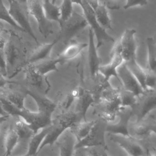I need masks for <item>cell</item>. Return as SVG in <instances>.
Listing matches in <instances>:
<instances>
[{"mask_svg":"<svg viewBox=\"0 0 156 156\" xmlns=\"http://www.w3.org/2000/svg\"><path fill=\"white\" fill-rule=\"evenodd\" d=\"M136 121H141L156 108V90L148 89L138 96L136 104L132 107Z\"/></svg>","mask_w":156,"mask_h":156,"instance_id":"ba28073f","label":"cell"},{"mask_svg":"<svg viewBox=\"0 0 156 156\" xmlns=\"http://www.w3.org/2000/svg\"><path fill=\"white\" fill-rule=\"evenodd\" d=\"M87 46L88 44L85 43L74 41L69 43L65 49L58 55L62 62L70 60L76 57Z\"/></svg>","mask_w":156,"mask_h":156,"instance_id":"44dd1931","label":"cell"},{"mask_svg":"<svg viewBox=\"0 0 156 156\" xmlns=\"http://www.w3.org/2000/svg\"><path fill=\"white\" fill-rule=\"evenodd\" d=\"M52 114L41 110L34 112L25 108L21 110L18 117L21 119L33 130L34 133H36L41 129L51 124Z\"/></svg>","mask_w":156,"mask_h":156,"instance_id":"52a82bcc","label":"cell"},{"mask_svg":"<svg viewBox=\"0 0 156 156\" xmlns=\"http://www.w3.org/2000/svg\"><path fill=\"white\" fill-rule=\"evenodd\" d=\"M95 121L96 120L80 121L74 124L70 128L71 132L76 138L77 142L82 140L88 135L95 123Z\"/></svg>","mask_w":156,"mask_h":156,"instance_id":"7402d4cb","label":"cell"},{"mask_svg":"<svg viewBox=\"0 0 156 156\" xmlns=\"http://www.w3.org/2000/svg\"><path fill=\"white\" fill-rule=\"evenodd\" d=\"M0 102L1 103L2 107L4 112L10 115L18 116L21 110L14 105L12 102H10L8 99H7L4 96H0Z\"/></svg>","mask_w":156,"mask_h":156,"instance_id":"e575fe53","label":"cell"},{"mask_svg":"<svg viewBox=\"0 0 156 156\" xmlns=\"http://www.w3.org/2000/svg\"><path fill=\"white\" fill-rule=\"evenodd\" d=\"M20 140L19 135L15 129L14 127H10L7 130L4 136L5 152L2 156H10Z\"/></svg>","mask_w":156,"mask_h":156,"instance_id":"cb8c5ba5","label":"cell"},{"mask_svg":"<svg viewBox=\"0 0 156 156\" xmlns=\"http://www.w3.org/2000/svg\"><path fill=\"white\" fill-rule=\"evenodd\" d=\"M0 70L2 72V74L6 75L7 71V63L4 54V49L0 48Z\"/></svg>","mask_w":156,"mask_h":156,"instance_id":"f35d334b","label":"cell"},{"mask_svg":"<svg viewBox=\"0 0 156 156\" xmlns=\"http://www.w3.org/2000/svg\"><path fill=\"white\" fill-rule=\"evenodd\" d=\"M128 156H130V155H128Z\"/></svg>","mask_w":156,"mask_h":156,"instance_id":"db71d44e","label":"cell"},{"mask_svg":"<svg viewBox=\"0 0 156 156\" xmlns=\"http://www.w3.org/2000/svg\"><path fill=\"white\" fill-rule=\"evenodd\" d=\"M88 152L87 148H77L75 149L73 156H87Z\"/></svg>","mask_w":156,"mask_h":156,"instance_id":"ab89813d","label":"cell"},{"mask_svg":"<svg viewBox=\"0 0 156 156\" xmlns=\"http://www.w3.org/2000/svg\"><path fill=\"white\" fill-rule=\"evenodd\" d=\"M147 49V71L156 74V44L152 37L146 38Z\"/></svg>","mask_w":156,"mask_h":156,"instance_id":"f1b7e54d","label":"cell"},{"mask_svg":"<svg viewBox=\"0 0 156 156\" xmlns=\"http://www.w3.org/2000/svg\"><path fill=\"white\" fill-rule=\"evenodd\" d=\"M57 141L59 147V156L73 155L77 140L70 128L66 130Z\"/></svg>","mask_w":156,"mask_h":156,"instance_id":"9a60e30c","label":"cell"},{"mask_svg":"<svg viewBox=\"0 0 156 156\" xmlns=\"http://www.w3.org/2000/svg\"><path fill=\"white\" fill-rule=\"evenodd\" d=\"M154 152L156 153V149H154Z\"/></svg>","mask_w":156,"mask_h":156,"instance_id":"816d5d0a","label":"cell"},{"mask_svg":"<svg viewBox=\"0 0 156 156\" xmlns=\"http://www.w3.org/2000/svg\"><path fill=\"white\" fill-rule=\"evenodd\" d=\"M148 0H126L123 6L124 9H128L135 6H144L147 4Z\"/></svg>","mask_w":156,"mask_h":156,"instance_id":"74e56055","label":"cell"},{"mask_svg":"<svg viewBox=\"0 0 156 156\" xmlns=\"http://www.w3.org/2000/svg\"><path fill=\"white\" fill-rule=\"evenodd\" d=\"M28 13L32 15L38 23L40 33L45 38L53 32V24L48 21L44 12L41 0H26Z\"/></svg>","mask_w":156,"mask_h":156,"instance_id":"8992f818","label":"cell"},{"mask_svg":"<svg viewBox=\"0 0 156 156\" xmlns=\"http://www.w3.org/2000/svg\"><path fill=\"white\" fill-rule=\"evenodd\" d=\"M119 98L122 108H132L136 104L138 97L133 93L121 87L119 88Z\"/></svg>","mask_w":156,"mask_h":156,"instance_id":"f546056e","label":"cell"},{"mask_svg":"<svg viewBox=\"0 0 156 156\" xmlns=\"http://www.w3.org/2000/svg\"><path fill=\"white\" fill-rule=\"evenodd\" d=\"M152 38H153V40H154V41L155 44H156V32H155V34L154 35V37H152Z\"/></svg>","mask_w":156,"mask_h":156,"instance_id":"7dc6e473","label":"cell"},{"mask_svg":"<svg viewBox=\"0 0 156 156\" xmlns=\"http://www.w3.org/2000/svg\"><path fill=\"white\" fill-rule=\"evenodd\" d=\"M59 25L60 33L58 37L65 44H68L74 37L83 30L88 24L83 15L73 12L69 18L61 21Z\"/></svg>","mask_w":156,"mask_h":156,"instance_id":"7a4b0ae2","label":"cell"},{"mask_svg":"<svg viewBox=\"0 0 156 156\" xmlns=\"http://www.w3.org/2000/svg\"><path fill=\"white\" fill-rule=\"evenodd\" d=\"M25 79L26 83L31 87L42 89L44 86V76L41 75L35 68L33 64L28 63L24 68Z\"/></svg>","mask_w":156,"mask_h":156,"instance_id":"d6986e66","label":"cell"},{"mask_svg":"<svg viewBox=\"0 0 156 156\" xmlns=\"http://www.w3.org/2000/svg\"><path fill=\"white\" fill-rule=\"evenodd\" d=\"M88 62L90 75L93 79H96L99 74V68L101 65V58L98 54V48L94 43V34L90 27L88 29Z\"/></svg>","mask_w":156,"mask_h":156,"instance_id":"4fadbf2b","label":"cell"},{"mask_svg":"<svg viewBox=\"0 0 156 156\" xmlns=\"http://www.w3.org/2000/svg\"></svg>","mask_w":156,"mask_h":156,"instance_id":"11a10c76","label":"cell"},{"mask_svg":"<svg viewBox=\"0 0 156 156\" xmlns=\"http://www.w3.org/2000/svg\"><path fill=\"white\" fill-rule=\"evenodd\" d=\"M126 65L130 71L135 77L143 89L147 90L146 87V79L147 72L136 62V59L126 62Z\"/></svg>","mask_w":156,"mask_h":156,"instance_id":"d4e9b609","label":"cell"},{"mask_svg":"<svg viewBox=\"0 0 156 156\" xmlns=\"http://www.w3.org/2000/svg\"><path fill=\"white\" fill-rule=\"evenodd\" d=\"M61 12V21L66 20L73 13V2L71 0H63L60 6Z\"/></svg>","mask_w":156,"mask_h":156,"instance_id":"d590c367","label":"cell"},{"mask_svg":"<svg viewBox=\"0 0 156 156\" xmlns=\"http://www.w3.org/2000/svg\"><path fill=\"white\" fill-rule=\"evenodd\" d=\"M136 30L126 29L119 39L115 43L110 53L120 54L124 62L136 59L137 42L135 37Z\"/></svg>","mask_w":156,"mask_h":156,"instance_id":"3957f363","label":"cell"},{"mask_svg":"<svg viewBox=\"0 0 156 156\" xmlns=\"http://www.w3.org/2000/svg\"><path fill=\"white\" fill-rule=\"evenodd\" d=\"M9 117V115H5V116H0V124L7 121Z\"/></svg>","mask_w":156,"mask_h":156,"instance_id":"7bdbcfd3","label":"cell"},{"mask_svg":"<svg viewBox=\"0 0 156 156\" xmlns=\"http://www.w3.org/2000/svg\"><path fill=\"white\" fill-rule=\"evenodd\" d=\"M12 40H9L7 42L4 47V51L5 55L7 65L12 66L15 62V60L17 58V49L12 42Z\"/></svg>","mask_w":156,"mask_h":156,"instance_id":"4dcf8cb0","label":"cell"},{"mask_svg":"<svg viewBox=\"0 0 156 156\" xmlns=\"http://www.w3.org/2000/svg\"><path fill=\"white\" fill-rule=\"evenodd\" d=\"M107 122L100 118L96 119L95 123L88 135L76 143L75 149L82 147H102L107 149L105 137L107 132Z\"/></svg>","mask_w":156,"mask_h":156,"instance_id":"277c9868","label":"cell"},{"mask_svg":"<svg viewBox=\"0 0 156 156\" xmlns=\"http://www.w3.org/2000/svg\"><path fill=\"white\" fill-rule=\"evenodd\" d=\"M146 87L147 90H156V74L146 71Z\"/></svg>","mask_w":156,"mask_h":156,"instance_id":"8d00e7d4","label":"cell"},{"mask_svg":"<svg viewBox=\"0 0 156 156\" xmlns=\"http://www.w3.org/2000/svg\"><path fill=\"white\" fill-rule=\"evenodd\" d=\"M81 119L80 117L73 111L68 110L57 115L52 120L51 130L41 144L38 152L46 145L52 146L66 130L71 128L77 122H80Z\"/></svg>","mask_w":156,"mask_h":156,"instance_id":"6da1fadb","label":"cell"},{"mask_svg":"<svg viewBox=\"0 0 156 156\" xmlns=\"http://www.w3.org/2000/svg\"><path fill=\"white\" fill-rule=\"evenodd\" d=\"M7 1L9 2V4H10V3H12L14 0H7Z\"/></svg>","mask_w":156,"mask_h":156,"instance_id":"f907efd6","label":"cell"},{"mask_svg":"<svg viewBox=\"0 0 156 156\" xmlns=\"http://www.w3.org/2000/svg\"><path fill=\"white\" fill-rule=\"evenodd\" d=\"M101 156H109L108 154H107V153L105 151L102 154V155Z\"/></svg>","mask_w":156,"mask_h":156,"instance_id":"c3c4849f","label":"cell"},{"mask_svg":"<svg viewBox=\"0 0 156 156\" xmlns=\"http://www.w3.org/2000/svg\"><path fill=\"white\" fill-rule=\"evenodd\" d=\"M5 98L12 102L14 105L20 110H24V96L18 92L10 91L5 94Z\"/></svg>","mask_w":156,"mask_h":156,"instance_id":"d6a6232c","label":"cell"},{"mask_svg":"<svg viewBox=\"0 0 156 156\" xmlns=\"http://www.w3.org/2000/svg\"><path fill=\"white\" fill-rule=\"evenodd\" d=\"M96 19L100 26L104 29H112V20L107 7L103 4L99 5L94 10Z\"/></svg>","mask_w":156,"mask_h":156,"instance_id":"4316f807","label":"cell"},{"mask_svg":"<svg viewBox=\"0 0 156 156\" xmlns=\"http://www.w3.org/2000/svg\"><path fill=\"white\" fill-rule=\"evenodd\" d=\"M0 20L7 23L15 29L23 32V29L13 20L9 12V9H7L5 6L3 0H0Z\"/></svg>","mask_w":156,"mask_h":156,"instance_id":"836d02e7","label":"cell"},{"mask_svg":"<svg viewBox=\"0 0 156 156\" xmlns=\"http://www.w3.org/2000/svg\"><path fill=\"white\" fill-rule=\"evenodd\" d=\"M53 4H55V2H56V1H57V0H51V1Z\"/></svg>","mask_w":156,"mask_h":156,"instance_id":"681fc988","label":"cell"},{"mask_svg":"<svg viewBox=\"0 0 156 156\" xmlns=\"http://www.w3.org/2000/svg\"><path fill=\"white\" fill-rule=\"evenodd\" d=\"M133 115V112L132 108H122L118 112L115 120L113 122L107 123V132L110 134L129 136L128 127Z\"/></svg>","mask_w":156,"mask_h":156,"instance_id":"9c48e42d","label":"cell"},{"mask_svg":"<svg viewBox=\"0 0 156 156\" xmlns=\"http://www.w3.org/2000/svg\"><path fill=\"white\" fill-rule=\"evenodd\" d=\"M5 115H7V114L4 112V110L3 108H2L1 103V102H0V116H5Z\"/></svg>","mask_w":156,"mask_h":156,"instance_id":"ee69618b","label":"cell"},{"mask_svg":"<svg viewBox=\"0 0 156 156\" xmlns=\"http://www.w3.org/2000/svg\"><path fill=\"white\" fill-rule=\"evenodd\" d=\"M128 132L129 136L138 141L147 139L152 133L148 123L145 119L141 121L130 122Z\"/></svg>","mask_w":156,"mask_h":156,"instance_id":"ac0fdd59","label":"cell"},{"mask_svg":"<svg viewBox=\"0 0 156 156\" xmlns=\"http://www.w3.org/2000/svg\"><path fill=\"white\" fill-rule=\"evenodd\" d=\"M60 40L58 37L49 43L38 44L34 49L28 60V63L34 64L51 57L50 54L54 46Z\"/></svg>","mask_w":156,"mask_h":156,"instance_id":"e0dca14e","label":"cell"},{"mask_svg":"<svg viewBox=\"0 0 156 156\" xmlns=\"http://www.w3.org/2000/svg\"><path fill=\"white\" fill-rule=\"evenodd\" d=\"M110 140L119 145L130 156H146V152L139 141L127 136L110 134Z\"/></svg>","mask_w":156,"mask_h":156,"instance_id":"8fae6325","label":"cell"},{"mask_svg":"<svg viewBox=\"0 0 156 156\" xmlns=\"http://www.w3.org/2000/svg\"><path fill=\"white\" fill-rule=\"evenodd\" d=\"M43 7L45 16L49 21H57L58 23L61 21V12L60 7L53 4L50 0L43 1Z\"/></svg>","mask_w":156,"mask_h":156,"instance_id":"83f0119b","label":"cell"},{"mask_svg":"<svg viewBox=\"0 0 156 156\" xmlns=\"http://www.w3.org/2000/svg\"><path fill=\"white\" fill-rule=\"evenodd\" d=\"M146 156H155V154L154 153H152V152H147L146 153Z\"/></svg>","mask_w":156,"mask_h":156,"instance_id":"bcb514c9","label":"cell"},{"mask_svg":"<svg viewBox=\"0 0 156 156\" xmlns=\"http://www.w3.org/2000/svg\"><path fill=\"white\" fill-rule=\"evenodd\" d=\"M62 63L61 60L57 57V58H49L44 60L33 64L35 69L43 76L51 71H57V65L58 63Z\"/></svg>","mask_w":156,"mask_h":156,"instance_id":"484cf974","label":"cell"},{"mask_svg":"<svg viewBox=\"0 0 156 156\" xmlns=\"http://www.w3.org/2000/svg\"><path fill=\"white\" fill-rule=\"evenodd\" d=\"M15 129L19 135L20 139L31 138L35 134L33 130L20 118L19 120L16 121Z\"/></svg>","mask_w":156,"mask_h":156,"instance_id":"1f68e13d","label":"cell"},{"mask_svg":"<svg viewBox=\"0 0 156 156\" xmlns=\"http://www.w3.org/2000/svg\"><path fill=\"white\" fill-rule=\"evenodd\" d=\"M118 74L122 87L125 90L135 94L137 97L143 94V89L135 77L127 68L126 62H124L118 69Z\"/></svg>","mask_w":156,"mask_h":156,"instance_id":"7c38bea8","label":"cell"},{"mask_svg":"<svg viewBox=\"0 0 156 156\" xmlns=\"http://www.w3.org/2000/svg\"><path fill=\"white\" fill-rule=\"evenodd\" d=\"M26 93L35 101L38 107V110L52 113L56 108V104L48 98L41 96L30 91H27Z\"/></svg>","mask_w":156,"mask_h":156,"instance_id":"603a6c76","label":"cell"},{"mask_svg":"<svg viewBox=\"0 0 156 156\" xmlns=\"http://www.w3.org/2000/svg\"><path fill=\"white\" fill-rule=\"evenodd\" d=\"M71 1H72L73 4L75 3V4H79V5H80L81 3H82V0H71Z\"/></svg>","mask_w":156,"mask_h":156,"instance_id":"f6af8a7d","label":"cell"},{"mask_svg":"<svg viewBox=\"0 0 156 156\" xmlns=\"http://www.w3.org/2000/svg\"><path fill=\"white\" fill-rule=\"evenodd\" d=\"M15 83V82L8 80L4 77V76L3 74H0V88H3L8 83Z\"/></svg>","mask_w":156,"mask_h":156,"instance_id":"b9f144b4","label":"cell"},{"mask_svg":"<svg viewBox=\"0 0 156 156\" xmlns=\"http://www.w3.org/2000/svg\"><path fill=\"white\" fill-rule=\"evenodd\" d=\"M110 61L108 63L101 65L99 73L103 77L104 80L108 82L112 77H115L120 82L118 74V68L124 62L121 55L118 53H110Z\"/></svg>","mask_w":156,"mask_h":156,"instance_id":"5bb4252c","label":"cell"},{"mask_svg":"<svg viewBox=\"0 0 156 156\" xmlns=\"http://www.w3.org/2000/svg\"><path fill=\"white\" fill-rule=\"evenodd\" d=\"M152 133L156 134V119L154 118H149L146 119Z\"/></svg>","mask_w":156,"mask_h":156,"instance_id":"60d3db41","label":"cell"},{"mask_svg":"<svg viewBox=\"0 0 156 156\" xmlns=\"http://www.w3.org/2000/svg\"><path fill=\"white\" fill-rule=\"evenodd\" d=\"M95 101L94 97L90 91L81 88L80 92L76 99L75 112L83 119L86 120V114L89 107Z\"/></svg>","mask_w":156,"mask_h":156,"instance_id":"2e32d148","label":"cell"},{"mask_svg":"<svg viewBox=\"0 0 156 156\" xmlns=\"http://www.w3.org/2000/svg\"><path fill=\"white\" fill-rule=\"evenodd\" d=\"M154 154H155V156H156V153H155V152H154Z\"/></svg>","mask_w":156,"mask_h":156,"instance_id":"f5cc1de1","label":"cell"},{"mask_svg":"<svg viewBox=\"0 0 156 156\" xmlns=\"http://www.w3.org/2000/svg\"><path fill=\"white\" fill-rule=\"evenodd\" d=\"M80 5L82 9L83 15L85 16L88 26L93 30L94 37L96 38V48L98 49L103 45L105 42H114L115 39L110 35L106 32V30L102 28L98 22L94 10L87 1L82 0Z\"/></svg>","mask_w":156,"mask_h":156,"instance_id":"5b68a950","label":"cell"},{"mask_svg":"<svg viewBox=\"0 0 156 156\" xmlns=\"http://www.w3.org/2000/svg\"><path fill=\"white\" fill-rule=\"evenodd\" d=\"M51 125L41 129L30 138L28 145L26 156H35L38 153V150L41 144L51 130Z\"/></svg>","mask_w":156,"mask_h":156,"instance_id":"ffe728a7","label":"cell"},{"mask_svg":"<svg viewBox=\"0 0 156 156\" xmlns=\"http://www.w3.org/2000/svg\"><path fill=\"white\" fill-rule=\"evenodd\" d=\"M9 12L15 22L23 29V32L27 33L38 44L37 37L34 34L30 26L29 18L27 16L26 10L21 6V4L17 1L14 0L9 4Z\"/></svg>","mask_w":156,"mask_h":156,"instance_id":"30bf717a","label":"cell"}]
</instances>
